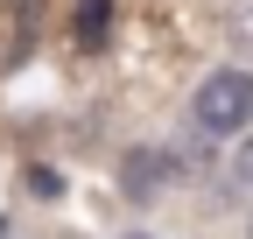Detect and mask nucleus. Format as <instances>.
Here are the masks:
<instances>
[{
    "mask_svg": "<svg viewBox=\"0 0 253 239\" xmlns=\"http://www.w3.org/2000/svg\"><path fill=\"white\" fill-rule=\"evenodd\" d=\"M190 120H197V134H246L253 120V71H211L197 84V99H190Z\"/></svg>",
    "mask_w": 253,
    "mask_h": 239,
    "instance_id": "f257e3e1",
    "label": "nucleus"
},
{
    "mask_svg": "<svg viewBox=\"0 0 253 239\" xmlns=\"http://www.w3.org/2000/svg\"><path fill=\"white\" fill-rule=\"evenodd\" d=\"M162 155H155V148H134V155H126V190H134V197H148L155 183H162Z\"/></svg>",
    "mask_w": 253,
    "mask_h": 239,
    "instance_id": "f03ea898",
    "label": "nucleus"
},
{
    "mask_svg": "<svg viewBox=\"0 0 253 239\" xmlns=\"http://www.w3.org/2000/svg\"><path fill=\"white\" fill-rule=\"evenodd\" d=\"M106 14L113 0H78V42H106Z\"/></svg>",
    "mask_w": 253,
    "mask_h": 239,
    "instance_id": "7ed1b4c3",
    "label": "nucleus"
},
{
    "mask_svg": "<svg viewBox=\"0 0 253 239\" xmlns=\"http://www.w3.org/2000/svg\"><path fill=\"white\" fill-rule=\"evenodd\" d=\"M232 183H239V190H253V134L232 148Z\"/></svg>",
    "mask_w": 253,
    "mask_h": 239,
    "instance_id": "20e7f679",
    "label": "nucleus"
},
{
    "mask_svg": "<svg viewBox=\"0 0 253 239\" xmlns=\"http://www.w3.org/2000/svg\"><path fill=\"white\" fill-rule=\"evenodd\" d=\"M232 42L253 56V0H239V7H232Z\"/></svg>",
    "mask_w": 253,
    "mask_h": 239,
    "instance_id": "39448f33",
    "label": "nucleus"
},
{
    "mask_svg": "<svg viewBox=\"0 0 253 239\" xmlns=\"http://www.w3.org/2000/svg\"><path fill=\"white\" fill-rule=\"evenodd\" d=\"M126 239H148V232H126Z\"/></svg>",
    "mask_w": 253,
    "mask_h": 239,
    "instance_id": "423d86ee",
    "label": "nucleus"
},
{
    "mask_svg": "<svg viewBox=\"0 0 253 239\" xmlns=\"http://www.w3.org/2000/svg\"><path fill=\"white\" fill-rule=\"evenodd\" d=\"M246 239H253V225H246Z\"/></svg>",
    "mask_w": 253,
    "mask_h": 239,
    "instance_id": "0eeeda50",
    "label": "nucleus"
}]
</instances>
